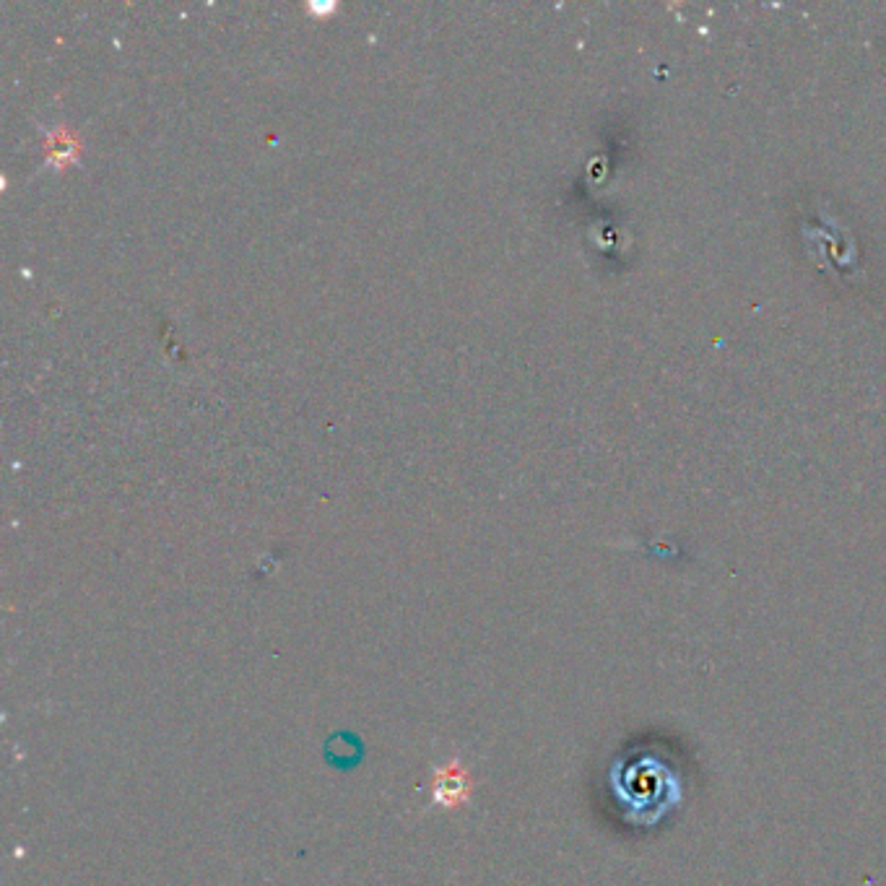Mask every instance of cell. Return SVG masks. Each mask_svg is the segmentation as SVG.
Listing matches in <instances>:
<instances>
[{
  "mask_svg": "<svg viewBox=\"0 0 886 886\" xmlns=\"http://www.w3.org/2000/svg\"><path fill=\"white\" fill-rule=\"evenodd\" d=\"M466 790H468L466 777L460 775V772L453 767V770H447L440 775V780L434 785V796L440 798V803H458L460 798L466 796Z\"/></svg>",
  "mask_w": 886,
  "mask_h": 886,
  "instance_id": "obj_1",
  "label": "cell"
}]
</instances>
